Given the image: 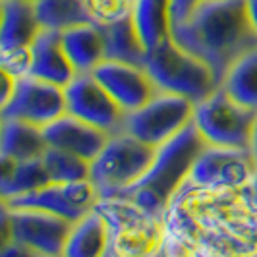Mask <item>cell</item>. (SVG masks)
Masks as SVG:
<instances>
[{"label":"cell","mask_w":257,"mask_h":257,"mask_svg":"<svg viewBox=\"0 0 257 257\" xmlns=\"http://www.w3.org/2000/svg\"><path fill=\"white\" fill-rule=\"evenodd\" d=\"M170 37L207 62L219 85L228 68L257 47V33L247 20L244 0H205L182 26L170 31Z\"/></svg>","instance_id":"6da1fadb"},{"label":"cell","mask_w":257,"mask_h":257,"mask_svg":"<svg viewBox=\"0 0 257 257\" xmlns=\"http://www.w3.org/2000/svg\"><path fill=\"white\" fill-rule=\"evenodd\" d=\"M205 140L192 122L178 136L157 147L151 167L140 180L120 195V199L138 205V209H142L147 215H161L182 186V182L188 180L193 163L205 149Z\"/></svg>","instance_id":"7a4b0ae2"},{"label":"cell","mask_w":257,"mask_h":257,"mask_svg":"<svg viewBox=\"0 0 257 257\" xmlns=\"http://www.w3.org/2000/svg\"><path fill=\"white\" fill-rule=\"evenodd\" d=\"M143 66L153 77L159 91L176 93L192 99L193 103H199L220 87L209 64L193 52L186 51L172 37H167L157 47L149 49Z\"/></svg>","instance_id":"3957f363"},{"label":"cell","mask_w":257,"mask_h":257,"mask_svg":"<svg viewBox=\"0 0 257 257\" xmlns=\"http://www.w3.org/2000/svg\"><path fill=\"white\" fill-rule=\"evenodd\" d=\"M155 155L157 147L143 143L128 132L112 134L91 163L89 180L101 201L116 199L134 186L151 167Z\"/></svg>","instance_id":"277c9868"},{"label":"cell","mask_w":257,"mask_h":257,"mask_svg":"<svg viewBox=\"0 0 257 257\" xmlns=\"http://www.w3.org/2000/svg\"><path fill=\"white\" fill-rule=\"evenodd\" d=\"M74 222L33 207L2 203V245L14 242L31 255H64Z\"/></svg>","instance_id":"5b68a950"},{"label":"cell","mask_w":257,"mask_h":257,"mask_svg":"<svg viewBox=\"0 0 257 257\" xmlns=\"http://www.w3.org/2000/svg\"><path fill=\"white\" fill-rule=\"evenodd\" d=\"M255 110L234 101L222 87L195 103L193 124L207 145L249 149Z\"/></svg>","instance_id":"8992f818"},{"label":"cell","mask_w":257,"mask_h":257,"mask_svg":"<svg viewBox=\"0 0 257 257\" xmlns=\"http://www.w3.org/2000/svg\"><path fill=\"white\" fill-rule=\"evenodd\" d=\"M193 110L195 103L192 99L159 91L142 108L126 114L124 132L151 147H161L192 124Z\"/></svg>","instance_id":"52a82bcc"},{"label":"cell","mask_w":257,"mask_h":257,"mask_svg":"<svg viewBox=\"0 0 257 257\" xmlns=\"http://www.w3.org/2000/svg\"><path fill=\"white\" fill-rule=\"evenodd\" d=\"M66 114L64 87L33 76H22L6 103L0 104V118H16L39 128L49 126Z\"/></svg>","instance_id":"ba28073f"},{"label":"cell","mask_w":257,"mask_h":257,"mask_svg":"<svg viewBox=\"0 0 257 257\" xmlns=\"http://www.w3.org/2000/svg\"><path fill=\"white\" fill-rule=\"evenodd\" d=\"M66 112L89 122L106 134L124 132L126 112L93 74H77L64 87Z\"/></svg>","instance_id":"9c48e42d"},{"label":"cell","mask_w":257,"mask_h":257,"mask_svg":"<svg viewBox=\"0 0 257 257\" xmlns=\"http://www.w3.org/2000/svg\"><path fill=\"white\" fill-rule=\"evenodd\" d=\"M99 201H101V197L95 190V186L91 184V180H83L68 182V184L51 182L45 188H39L35 192H29L26 195L14 197V199H6L2 203L10 207L43 209V211L54 213L70 222H77L99 205Z\"/></svg>","instance_id":"30bf717a"},{"label":"cell","mask_w":257,"mask_h":257,"mask_svg":"<svg viewBox=\"0 0 257 257\" xmlns=\"http://www.w3.org/2000/svg\"><path fill=\"white\" fill-rule=\"evenodd\" d=\"M255 168L249 149L205 145L193 163L188 180L203 188H238L247 184Z\"/></svg>","instance_id":"8fae6325"},{"label":"cell","mask_w":257,"mask_h":257,"mask_svg":"<svg viewBox=\"0 0 257 257\" xmlns=\"http://www.w3.org/2000/svg\"><path fill=\"white\" fill-rule=\"evenodd\" d=\"M91 74L126 114L142 108L159 93L157 83L143 66L103 60Z\"/></svg>","instance_id":"7c38bea8"},{"label":"cell","mask_w":257,"mask_h":257,"mask_svg":"<svg viewBox=\"0 0 257 257\" xmlns=\"http://www.w3.org/2000/svg\"><path fill=\"white\" fill-rule=\"evenodd\" d=\"M43 134L49 145L72 151L91 163L103 151V147L110 138V134H106L104 130L97 128L77 116L68 114V112L56 118L49 126H45Z\"/></svg>","instance_id":"4fadbf2b"},{"label":"cell","mask_w":257,"mask_h":257,"mask_svg":"<svg viewBox=\"0 0 257 257\" xmlns=\"http://www.w3.org/2000/svg\"><path fill=\"white\" fill-rule=\"evenodd\" d=\"M27 76H33L60 87H66L77 76L76 68L64 51L60 31L41 29V33L31 45V66Z\"/></svg>","instance_id":"5bb4252c"},{"label":"cell","mask_w":257,"mask_h":257,"mask_svg":"<svg viewBox=\"0 0 257 257\" xmlns=\"http://www.w3.org/2000/svg\"><path fill=\"white\" fill-rule=\"evenodd\" d=\"M41 24L35 12V2L27 0H2V27H0V52L31 49L41 33Z\"/></svg>","instance_id":"9a60e30c"},{"label":"cell","mask_w":257,"mask_h":257,"mask_svg":"<svg viewBox=\"0 0 257 257\" xmlns=\"http://www.w3.org/2000/svg\"><path fill=\"white\" fill-rule=\"evenodd\" d=\"M64 51L77 74H91L106 58L104 33L99 22H89L60 31Z\"/></svg>","instance_id":"2e32d148"},{"label":"cell","mask_w":257,"mask_h":257,"mask_svg":"<svg viewBox=\"0 0 257 257\" xmlns=\"http://www.w3.org/2000/svg\"><path fill=\"white\" fill-rule=\"evenodd\" d=\"M101 26L104 33V54H106L104 60L128 62L136 66L145 64L147 47L138 31L132 12L108 24H101Z\"/></svg>","instance_id":"e0dca14e"},{"label":"cell","mask_w":257,"mask_h":257,"mask_svg":"<svg viewBox=\"0 0 257 257\" xmlns=\"http://www.w3.org/2000/svg\"><path fill=\"white\" fill-rule=\"evenodd\" d=\"M43 159L16 161L0 157V199H14L51 184Z\"/></svg>","instance_id":"ac0fdd59"},{"label":"cell","mask_w":257,"mask_h":257,"mask_svg":"<svg viewBox=\"0 0 257 257\" xmlns=\"http://www.w3.org/2000/svg\"><path fill=\"white\" fill-rule=\"evenodd\" d=\"M110 226L97 207L74 222L64 247L66 257H99L108 251Z\"/></svg>","instance_id":"d6986e66"},{"label":"cell","mask_w":257,"mask_h":257,"mask_svg":"<svg viewBox=\"0 0 257 257\" xmlns=\"http://www.w3.org/2000/svg\"><path fill=\"white\" fill-rule=\"evenodd\" d=\"M49 143L45 140L43 128L16 118H2L0 130V157L27 161L39 159L47 151Z\"/></svg>","instance_id":"ffe728a7"},{"label":"cell","mask_w":257,"mask_h":257,"mask_svg":"<svg viewBox=\"0 0 257 257\" xmlns=\"http://www.w3.org/2000/svg\"><path fill=\"white\" fill-rule=\"evenodd\" d=\"M220 87L234 101L257 112V47L244 52L228 68Z\"/></svg>","instance_id":"44dd1931"},{"label":"cell","mask_w":257,"mask_h":257,"mask_svg":"<svg viewBox=\"0 0 257 257\" xmlns=\"http://www.w3.org/2000/svg\"><path fill=\"white\" fill-rule=\"evenodd\" d=\"M170 0H134L132 16L138 31L149 49L170 37Z\"/></svg>","instance_id":"7402d4cb"},{"label":"cell","mask_w":257,"mask_h":257,"mask_svg":"<svg viewBox=\"0 0 257 257\" xmlns=\"http://www.w3.org/2000/svg\"><path fill=\"white\" fill-rule=\"evenodd\" d=\"M35 12L41 27L54 31L95 22L85 0H37Z\"/></svg>","instance_id":"603a6c76"},{"label":"cell","mask_w":257,"mask_h":257,"mask_svg":"<svg viewBox=\"0 0 257 257\" xmlns=\"http://www.w3.org/2000/svg\"><path fill=\"white\" fill-rule=\"evenodd\" d=\"M43 163L52 182L68 184V182H83L91 176V161L79 157V155L66 151L60 147L49 145L43 153Z\"/></svg>","instance_id":"cb8c5ba5"},{"label":"cell","mask_w":257,"mask_h":257,"mask_svg":"<svg viewBox=\"0 0 257 257\" xmlns=\"http://www.w3.org/2000/svg\"><path fill=\"white\" fill-rule=\"evenodd\" d=\"M91 16L99 24H108L132 12L134 0H85Z\"/></svg>","instance_id":"d4e9b609"},{"label":"cell","mask_w":257,"mask_h":257,"mask_svg":"<svg viewBox=\"0 0 257 257\" xmlns=\"http://www.w3.org/2000/svg\"><path fill=\"white\" fill-rule=\"evenodd\" d=\"M205 0H170V31L182 26Z\"/></svg>","instance_id":"484cf974"},{"label":"cell","mask_w":257,"mask_h":257,"mask_svg":"<svg viewBox=\"0 0 257 257\" xmlns=\"http://www.w3.org/2000/svg\"><path fill=\"white\" fill-rule=\"evenodd\" d=\"M245 2V12H247V20L257 33V0H244Z\"/></svg>","instance_id":"4316f807"},{"label":"cell","mask_w":257,"mask_h":257,"mask_svg":"<svg viewBox=\"0 0 257 257\" xmlns=\"http://www.w3.org/2000/svg\"><path fill=\"white\" fill-rule=\"evenodd\" d=\"M249 153H251L257 165V114L255 120H253V128H251V138H249Z\"/></svg>","instance_id":"83f0119b"},{"label":"cell","mask_w":257,"mask_h":257,"mask_svg":"<svg viewBox=\"0 0 257 257\" xmlns=\"http://www.w3.org/2000/svg\"><path fill=\"white\" fill-rule=\"evenodd\" d=\"M247 192H249V195H251V199H253V203L257 205V168H255V172L251 174V178L247 180Z\"/></svg>","instance_id":"f1b7e54d"},{"label":"cell","mask_w":257,"mask_h":257,"mask_svg":"<svg viewBox=\"0 0 257 257\" xmlns=\"http://www.w3.org/2000/svg\"><path fill=\"white\" fill-rule=\"evenodd\" d=\"M27 2H37V0H27Z\"/></svg>","instance_id":"f546056e"}]
</instances>
